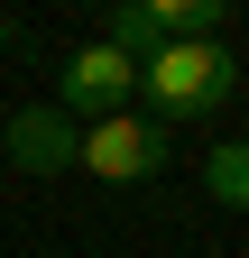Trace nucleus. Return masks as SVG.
<instances>
[{"instance_id":"423d86ee","label":"nucleus","mask_w":249,"mask_h":258,"mask_svg":"<svg viewBox=\"0 0 249 258\" xmlns=\"http://www.w3.org/2000/svg\"><path fill=\"white\" fill-rule=\"evenodd\" d=\"M203 194H212V203H231V212H249V139H231V148L203 157Z\"/></svg>"},{"instance_id":"20e7f679","label":"nucleus","mask_w":249,"mask_h":258,"mask_svg":"<svg viewBox=\"0 0 249 258\" xmlns=\"http://www.w3.org/2000/svg\"><path fill=\"white\" fill-rule=\"evenodd\" d=\"M74 157H83V129L55 111V102H28V111L10 120V166H19V175H65Z\"/></svg>"},{"instance_id":"7ed1b4c3","label":"nucleus","mask_w":249,"mask_h":258,"mask_svg":"<svg viewBox=\"0 0 249 258\" xmlns=\"http://www.w3.org/2000/svg\"><path fill=\"white\" fill-rule=\"evenodd\" d=\"M130 92H139V64L111 55L102 37H92V46L65 55V74H55V111H65V120H74V111H83V120H120Z\"/></svg>"},{"instance_id":"39448f33","label":"nucleus","mask_w":249,"mask_h":258,"mask_svg":"<svg viewBox=\"0 0 249 258\" xmlns=\"http://www.w3.org/2000/svg\"><path fill=\"white\" fill-rule=\"evenodd\" d=\"M102 46H111V55H130V64L166 55V46H175V37H166V10H157V0H130V10H111V19H102Z\"/></svg>"},{"instance_id":"f257e3e1","label":"nucleus","mask_w":249,"mask_h":258,"mask_svg":"<svg viewBox=\"0 0 249 258\" xmlns=\"http://www.w3.org/2000/svg\"><path fill=\"white\" fill-rule=\"evenodd\" d=\"M139 92L157 102L166 129H175V120H212V111L240 92V55H231V46H166V55L139 64Z\"/></svg>"},{"instance_id":"f03ea898","label":"nucleus","mask_w":249,"mask_h":258,"mask_svg":"<svg viewBox=\"0 0 249 258\" xmlns=\"http://www.w3.org/2000/svg\"><path fill=\"white\" fill-rule=\"evenodd\" d=\"M166 157H175V129L166 120H92L83 129V157L74 166H92L102 184H148V175H166Z\"/></svg>"}]
</instances>
